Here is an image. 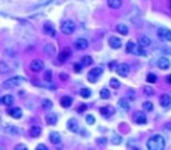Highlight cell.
<instances>
[{
  "label": "cell",
  "instance_id": "7402d4cb",
  "mask_svg": "<svg viewBox=\"0 0 171 150\" xmlns=\"http://www.w3.org/2000/svg\"><path fill=\"white\" fill-rule=\"evenodd\" d=\"M49 141L53 143V144H59L61 142V136L57 131H52L49 134Z\"/></svg>",
  "mask_w": 171,
  "mask_h": 150
},
{
  "label": "cell",
  "instance_id": "6da1fadb",
  "mask_svg": "<svg viewBox=\"0 0 171 150\" xmlns=\"http://www.w3.org/2000/svg\"><path fill=\"white\" fill-rule=\"evenodd\" d=\"M165 147V140L162 135H154L146 141V148L149 150H163Z\"/></svg>",
  "mask_w": 171,
  "mask_h": 150
},
{
  "label": "cell",
  "instance_id": "484cf974",
  "mask_svg": "<svg viewBox=\"0 0 171 150\" xmlns=\"http://www.w3.org/2000/svg\"><path fill=\"white\" fill-rule=\"evenodd\" d=\"M108 6L113 10H117L122 6V0H107Z\"/></svg>",
  "mask_w": 171,
  "mask_h": 150
},
{
  "label": "cell",
  "instance_id": "7dc6e473",
  "mask_svg": "<svg viewBox=\"0 0 171 150\" xmlns=\"http://www.w3.org/2000/svg\"><path fill=\"white\" fill-rule=\"evenodd\" d=\"M86 109H87V106H86V104H81V106L77 108V111H79V113H82V111H85Z\"/></svg>",
  "mask_w": 171,
  "mask_h": 150
},
{
  "label": "cell",
  "instance_id": "d590c367",
  "mask_svg": "<svg viewBox=\"0 0 171 150\" xmlns=\"http://www.w3.org/2000/svg\"><path fill=\"white\" fill-rule=\"evenodd\" d=\"M45 33H47V34H51L52 37H54V35H55L54 28L52 27V26H49V25H45Z\"/></svg>",
  "mask_w": 171,
  "mask_h": 150
},
{
  "label": "cell",
  "instance_id": "5b68a950",
  "mask_svg": "<svg viewBox=\"0 0 171 150\" xmlns=\"http://www.w3.org/2000/svg\"><path fill=\"white\" fill-rule=\"evenodd\" d=\"M103 74V69L100 68V67H95L93 68L89 73H88V81L89 82H96L100 76Z\"/></svg>",
  "mask_w": 171,
  "mask_h": 150
},
{
  "label": "cell",
  "instance_id": "d6986e66",
  "mask_svg": "<svg viewBox=\"0 0 171 150\" xmlns=\"http://www.w3.org/2000/svg\"><path fill=\"white\" fill-rule=\"evenodd\" d=\"M67 128L73 133H76L79 130V123L75 119H69L68 122H67Z\"/></svg>",
  "mask_w": 171,
  "mask_h": 150
},
{
  "label": "cell",
  "instance_id": "8fae6325",
  "mask_svg": "<svg viewBox=\"0 0 171 150\" xmlns=\"http://www.w3.org/2000/svg\"><path fill=\"white\" fill-rule=\"evenodd\" d=\"M157 35L161 40H168L171 41V31L167 29V28H159L157 31Z\"/></svg>",
  "mask_w": 171,
  "mask_h": 150
},
{
  "label": "cell",
  "instance_id": "30bf717a",
  "mask_svg": "<svg viewBox=\"0 0 171 150\" xmlns=\"http://www.w3.org/2000/svg\"><path fill=\"white\" fill-rule=\"evenodd\" d=\"M134 122H136L137 124H145L146 123V115L142 113V111H135L132 115Z\"/></svg>",
  "mask_w": 171,
  "mask_h": 150
},
{
  "label": "cell",
  "instance_id": "8992f818",
  "mask_svg": "<svg viewBox=\"0 0 171 150\" xmlns=\"http://www.w3.org/2000/svg\"><path fill=\"white\" fill-rule=\"evenodd\" d=\"M45 67V63H43L42 60H40V59H34V60H32V62L29 63V68L32 72H34V73H39V72H41Z\"/></svg>",
  "mask_w": 171,
  "mask_h": 150
},
{
  "label": "cell",
  "instance_id": "1f68e13d",
  "mask_svg": "<svg viewBox=\"0 0 171 150\" xmlns=\"http://www.w3.org/2000/svg\"><path fill=\"white\" fill-rule=\"evenodd\" d=\"M143 109L145 110V111H151V110L154 109V104H152V102H150V101H145V102L143 103Z\"/></svg>",
  "mask_w": 171,
  "mask_h": 150
},
{
  "label": "cell",
  "instance_id": "8d00e7d4",
  "mask_svg": "<svg viewBox=\"0 0 171 150\" xmlns=\"http://www.w3.org/2000/svg\"><path fill=\"white\" fill-rule=\"evenodd\" d=\"M121 141H122V137L116 135V134H113V136H112V142H113L114 144H120Z\"/></svg>",
  "mask_w": 171,
  "mask_h": 150
},
{
  "label": "cell",
  "instance_id": "cb8c5ba5",
  "mask_svg": "<svg viewBox=\"0 0 171 150\" xmlns=\"http://www.w3.org/2000/svg\"><path fill=\"white\" fill-rule=\"evenodd\" d=\"M1 103L5 106H12L14 103V97L12 95H5L1 97Z\"/></svg>",
  "mask_w": 171,
  "mask_h": 150
},
{
  "label": "cell",
  "instance_id": "d4e9b609",
  "mask_svg": "<svg viewBox=\"0 0 171 150\" xmlns=\"http://www.w3.org/2000/svg\"><path fill=\"white\" fill-rule=\"evenodd\" d=\"M118 106H120V108H121L122 110L127 111V110H129V108H130V103H129V100H128V99H126V97L121 99V100L118 101Z\"/></svg>",
  "mask_w": 171,
  "mask_h": 150
},
{
  "label": "cell",
  "instance_id": "603a6c76",
  "mask_svg": "<svg viewBox=\"0 0 171 150\" xmlns=\"http://www.w3.org/2000/svg\"><path fill=\"white\" fill-rule=\"evenodd\" d=\"M43 52L47 55H49V56H54V55H55V47H54V45L47 43V45L45 46V48H43Z\"/></svg>",
  "mask_w": 171,
  "mask_h": 150
},
{
  "label": "cell",
  "instance_id": "e575fe53",
  "mask_svg": "<svg viewBox=\"0 0 171 150\" xmlns=\"http://www.w3.org/2000/svg\"><path fill=\"white\" fill-rule=\"evenodd\" d=\"M143 92H144V94L146 96L154 95V89H152V87H150V86H145L144 89H143Z\"/></svg>",
  "mask_w": 171,
  "mask_h": 150
},
{
  "label": "cell",
  "instance_id": "3957f363",
  "mask_svg": "<svg viewBox=\"0 0 171 150\" xmlns=\"http://www.w3.org/2000/svg\"><path fill=\"white\" fill-rule=\"evenodd\" d=\"M61 32L63 33V34H66V35H71L73 34L74 32H75V22H73L71 20H65V21H62L61 22Z\"/></svg>",
  "mask_w": 171,
  "mask_h": 150
},
{
  "label": "cell",
  "instance_id": "ac0fdd59",
  "mask_svg": "<svg viewBox=\"0 0 171 150\" xmlns=\"http://www.w3.org/2000/svg\"><path fill=\"white\" fill-rule=\"evenodd\" d=\"M74 45H75V48L79 51H83L86 48H88V41L86 39H77Z\"/></svg>",
  "mask_w": 171,
  "mask_h": 150
},
{
  "label": "cell",
  "instance_id": "e0dca14e",
  "mask_svg": "<svg viewBox=\"0 0 171 150\" xmlns=\"http://www.w3.org/2000/svg\"><path fill=\"white\" fill-rule=\"evenodd\" d=\"M45 120H46V123L49 124V125H55L57 122V117L54 113H48V114H46Z\"/></svg>",
  "mask_w": 171,
  "mask_h": 150
},
{
  "label": "cell",
  "instance_id": "7c38bea8",
  "mask_svg": "<svg viewBox=\"0 0 171 150\" xmlns=\"http://www.w3.org/2000/svg\"><path fill=\"white\" fill-rule=\"evenodd\" d=\"M100 113H101V115H102L103 117L108 119V117H110L112 115H114L115 109L112 107V106H106V107H102V108H101Z\"/></svg>",
  "mask_w": 171,
  "mask_h": 150
},
{
  "label": "cell",
  "instance_id": "44dd1931",
  "mask_svg": "<svg viewBox=\"0 0 171 150\" xmlns=\"http://www.w3.org/2000/svg\"><path fill=\"white\" fill-rule=\"evenodd\" d=\"M60 103H61V107L69 108L71 106V103H73V99H71V96H63V97H61Z\"/></svg>",
  "mask_w": 171,
  "mask_h": 150
},
{
  "label": "cell",
  "instance_id": "9c48e42d",
  "mask_svg": "<svg viewBox=\"0 0 171 150\" xmlns=\"http://www.w3.org/2000/svg\"><path fill=\"white\" fill-rule=\"evenodd\" d=\"M71 51L69 47H65L60 53H59V56H57V59H59V61L60 62H66L69 57H71Z\"/></svg>",
  "mask_w": 171,
  "mask_h": 150
},
{
  "label": "cell",
  "instance_id": "9a60e30c",
  "mask_svg": "<svg viewBox=\"0 0 171 150\" xmlns=\"http://www.w3.org/2000/svg\"><path fill=\"white\" fill-rule=\"evenodd\" d=\"M7 114L13 119H20L22 116V110L19 107H15V108H11V109L7 110Z\"/></svg>",
  "mask_w": 171,
  "mask_h": 150
},
{
  "label": "cell",
  "instance_id": "2e32d148",
  "mask_svg": "<svg viewBox=\"0 0 171 150\" xmlns=\"http://www.w3.org/2000/svg\"><path fill=\"white\" fill-rule=\"evenodd\" d=\"M109 46H110L112 48H114V49H118V48L122 46V40H121L120 38L113 35V37L109 39Z\"/></svg>",
  "mask_w": 171,
  "mask_h": 150
},
{
  "label": "cell",
  "instance_id": "f6af8a7d",
  "mask_svg": "<svg viewBox=\"0 0 171 150\" xmlns=\"http://www.w3.org/2000/svg\"><path fill=\"white\" fill-rule=\"evenodd\" d=\"M60 79H61L62 81H67V80H68V74L61 73V74H60Z\"/></svg>",
  "mask_w": 171,
  "mask_h": 150
},
{
  "label": "cell",
  "instance_id": "52a82bcc",
  "mask_svg": "<svg viewBox=\"0 0 171 150\" xmlns=\"http://www.w3.org/2000/svg\"><path fill=\"white\" fill-rule=\"evenodd\" d=\"M2 130H4V133L6 135H11V136H18V135H20V129L14 127V125L4 124L2 125Z\"/></svg>",
  "mask_w": 171,
  "mask_h": 150
},
{
  "label": "cell",
  "instance_id": "ba28073f",
  "mask_svg": "<svg viewBox=\"0 0 171 150\" xmlns=\"http://www.w3.org/2000/svg\"><path fill=\"white\" fill-rule=\"evenodd\" d=\"M129 72H130V67H129L128 63H120L116 68V73L123 78H127L129 75Z\"/></svg>",
  "mask_w": 171,
  "mask_h": 150
},
{
  "label": "cell",
  "instance_id": "74e56055",
  "mask_svg": "<svg viewBox=\"0 0 171 150\" xmlns=\"http://www.w3.org/2000/svg\"><path fill=\"white\" fill-rule=\"evenodd\" d=\"M43 80H45V81H47V82L52 81V72H51V70L45 72V74H43Z\"/></svg>",
  "mask_w": 171,
  "mask_h": 150
},
{
  "label": "cell",
  "instance_id": "ab89813d",
  "mask_svg": "<svg viewBox=\"0 0 171 150\" xmlns=\"http://www.w3.org/2000/svg\"><path fill=\"white\" fill-rule=\"evenodd\" d=\"M120 84H121L120 81L116 80V79H112V80H110V86H112L114 89H118V88H120Z\"/></svg>",
  "mask_w": 171,
  "mask_h": 150
},
{
  "label": "cell",
  "instance_id": "c3c4849f",
  "mask_svg": "<svg viewBox=\"0 0 171 150\" xmlns=\"http://www.w3.org/2000/svg\"><path fill=\"white\" fill-rule=\"evenodd\" d=\"M165 81L168 82V83H171V74L169 76H167V79H165Z\"/></svg>",
  "mask_w": 171,
  "mask_h": 150
},
{
  "label": "cell",
  "instance_id": "f546056e",
  "mask_svg": "<svg viewBox=\"0 0 171 150\" xmlns=\"http://www.w3.org/2000/svg\"><path fill=\"white\" fill-rule=\"evenodd\" d=\"M80 95L82 96L83 99H88V97H90V95H91V90L88 89V88H82L80 90Z\"/></svg>",
  "mask_w": 171,
  "mask_h": 150
},
{
  "label": "cell",
  "instance_id": "f1b7e54d",
  "mask_svg": "<svg viewBox=\"0 0 171 150\" xmlns=\"http://www.w3.org/2000/svg\"><path fill=\"white\" fill-rule=\"evenodd\" d=\"M81 63H82V66H85V67L90 66V65L93 63V59H91L89 55H85V56L81 59Z\"/></svg>",
  "mask_w": 171,
  "mask_h": 150
},
{
  "label": "cell",
  "instance_id": "d6a6232c",
  "mask_svg": "<svg viewBox=\"0 0 171 150\" xmlns=\"http://www.w3.org/2000/svg\"><path fill=\"white\" fill-rule=\"evenodd\" d=\"M7 72H10V66H7L4 61H1V62H0V73H1V74H5V73H7Z\"/></svg>",
  "mask_w": 171,
  "mask_h": 150
},
{
  "label": "cell",
  "instance_id": "5bb4252c",
  "mask_svg": "<svg viewBox=\"0 0 171 150\" xmlns=\"http://www.w3.org/2000/svg\"><path fill=\"white\" fill-rule=\"evenodd\" d=\"M159 104L163 108H168L171 104V96L168 95V94H163V95L159 97Z\"/></svg>",
  "mask_w": 171,
  "mask_h": 150
},
{
  "label": "cell",
  "instance_id": "836d02e7",
  "mask_svg": "<svg viewBox=\"0 0 171 150\" xmlns=\"http://www.w3.org/2000/svg\"><path fill=\"white\" fill-rule=\"evenodd\" d=\"M53 107V103H52V101L51 100H43L42 101V108L43 109H51Z\"/></svg>",
  "mask_w": 171,
  "mask_h": 150
},
{
  "label": "cell",
  "instance_id": "4dcf8cb0",
  "mask_svg": "<svg viewBox=\"0 0 171 150\" xmlns=\"http://www.w3.org/2000/svg\"><path fill=\"white\" fill-rule=\"evenodd\" d=\"M100 96L102 99H104V100H107V99H109L110 97V92H109V89H107V88H102L100 92Z\"/></svg>",
  "mask_w": 171,
  "mask_h": 150
},
{
  "label": "cell",
  "instance_id": "277c9868",
  "mask_svg": "<svg viewBox=\"0 0 171 150\" xmlns=\"http://www.w3.org/2000/svg\"><path fill=\"white\" fill-rule=\"evenodd\" d=\"M24 81L25 80L21 76H13V78H11V79L2 82V88L4 89H11V88H14V87H16L18 84H20L21 82Z\"/></svg>",
  "mask_w": 171,
  "mask_h": 150
},
{
  "label": "cell",
  "instance_id": "7a4b0ae2",
  "mask_svg": "<svg viewBox=\"0 0 171 150\" xmlns=\"http://www.w3.org/2000/svg\"><path fill=\"white\" fill-rule=\"evenodd\" d=\"M126 51H127V53H131V54H135V55H143V56L145 55V52L143 51L142 46L136 45V43L132 42V41H128Z\"/></svg>",
  "mask_w": 171,
  "mask_h": 150
},
{
  "label": "cell",
  "instance_id": "ee69618b",
  "mask_svg": "<svg viewBox=\"0 0 171 150\" xmlns=\"http://www.w3.org/2000/svg\"><path fill=\"white\" fill-rule=\"evenodd\" d=\"M15 150H20V149H22V150H27L28 148L25 146V144H18V146H15Z\"/></svg>",
  "mask_w": 171,
  "mask_h": 150
},
{
  "label": "cell",
  "instance_id": "4316f807",
  "mask_svg": "<svg viewBox=\"0 0 171 150\" xmlns=\"http://www.w3.org/2000/svg\"><path fill=\"white\" fill-rule=\"evenodd\" d=\"M150 43H151V40H150L148 37H145V35H142V37L138 38V45L142 46L143 48L150 46Z\"/></svg>",
  "mask_w": 171,
  "mask_h": 150
},
{
  "label": "cell",
  "instance_id": "83f0119b",
  "mask_svg": "<svg viewBox=\"0 0 171 150\" xmlns=\"http://www.w3.org/2000/svg\"><path fill=\"white\" fill-rule=\"evenodd\" d=\"M116 31H117L120 34H122V35H127L129 32L128 27H127L126 25H123V24H118V25L116 26Z\"/></svg>",
  "mask_w": 171,
  "mask_h": 150
},
{
  "label": "cell",
  "instance_id": "7bdbcfd3",
  "mask_svg": "<svg viewBox=\"0 0 171 150\" xmlns=\"http://www.w3.org/2000/svg\"><path fill=\"white\" fill-rule=\"evenodd\" d=\"M82 67H83V66H81L80 63H74V70H75V72H77V73H79V72H81Z\"/></svg>",
  "mask_w": 171,
  "mask_h": 150
},
{
  "label": "cell",
  "instance_id": "4fadbf2b",
  "mask_svg": "<svg viewBox=\"0 0 171 150\" xmlns=\"http://www.w3.org/2000/svg\"><path fill=\"white\" fill-rule=\"evenodd\" d=\"M157 66H158V68L162 69V70H167L171 66V62L169 61V59H167V57H161L157 61Z\"/></svg>",
  "mask_w": 171,
  "mask_h": 150
},
{
  "label": "cell",
  "instance_id": "bcb514c9",
  "mask_svg": "<svg viewBox=\"0 0 171 150\" xmlns=\"http://www.w3.org/2000/svg\"><path fill=\"white\" fill-rule=\"evenodd\" d=\"M36 150H48V147L45 144H39V146H36Z\"/></svg>",
  "mask_w": 171,
  "mask_h": 150
},
{
  "label": "cell",
  "instance_id": "b9f144b4",
  "mask_svg": "<svg viewBox=\"0 0 171 150\" xmlns=\"http://www.w3.org/2000/svg\"><path fill=\"white\" fill-rule=\"evenodd\" d=\"M96 143L99 144V146H106L107 144V138H102V137H100V138H97L96 140Z\"/></svg>",
  "mask_w": 171,
  "mask_h": 150
},
{
  "label": "cell",
  "instance_id": "60d3db41",
  "mask_svg": "<svg viewBox=\"0 0 171 150\" xmlns=\"http://www.w3.org/2000/svg\"><path fill=\"white\" fill-rule=\"evenodd\" d=\"M86 121H87L88 124H94V122H95V117H94L93 115H87Z\"/></svg>",
  "mask_w": 171,
  "mask_h": 150
},
{
  "label": "cell",
  "instance_id": "f35d334b",
  "mask_svg": "<svg viewBox=\"0 0 171 150\" xmlns=\"http://www.w3.org/2000/svg\"><path fill=\"white\" fill-rule=\"evenodd\" d=\"M146 81L150 82V83H155L157 81V76L155 74H148L146 76Z\"/></svg>",
  "mask_w": 171,
  "mask_h": 150
},
{
  "label": "cell",
  "instance_id": "ffe728a7",
  "mask_svg": "<svg viewBox=\"0 0 171 150\" xmlns=\"http://www.w3.org/2000/svg\"><path fill=\"white\" fill-rule=\"evenodd\" d=\"M28 133L32 137L36 138V137H39L41 135V128H40L39 125H32V127L29 128Z\"/></svg>",
  "mask_w": 171,
  "mask_h": 150
},
{
  "label": "cell",
  "instance_id": "681fc988",
  "mask_svg": "<svg viewBox=\"0 0 171 150\" xmlns=\"http://www.w3.org/2000/svg\"><path fill=\"white\" fill-rule=\"evenodd\" d=\"M170 7H171V0H170Z\"/></svg>",
  "mask_w": 171,
  "mask_h": 150
}]
</instances>
